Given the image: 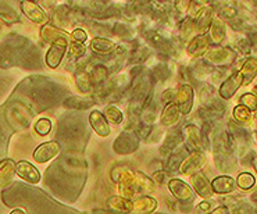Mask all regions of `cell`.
I'll use <instances>...</instances> for the list:
<instances>
[{
	"instance_id": "obj_37",
	"label": "cell",
	"mask_w": 257,
	"mask_h": 214,
	"mask_svg": "<svg viewBox=\"0 0 257 214\" xmlns=\"http://www.w3.org/2000/svg\"><path fill=\"white\" fill-rule=\"evenodd\" d=\"M238 48H239V50H240V52H242V53L247 54V53H249V50H250V48H251L250 42L240 41L239 45H238Z\"/></svg>"
},
{
	"instance_id": "obj_32",
	"label": "cell",
	"mask_w": 257,
	"mask_h": 214,
	"mask_svg": "<svg viewBox=\"0 0 257 214\" xmlns=\"http://www.w3.org/2000/svg\"><path fill=\"white\" fill-rule=\"evenodd\" d=\"M220 16L222 18H225V20H231L236 16V10L231 6H224L221 7V10H220Z\"/></svg>"
},
{
	"instance_id": "obj_27",
	"label": "cell",
	"mask_w": 257,
	"mask_h": 214,
	"mask_svg": "<svg viewBox=\"0 0 257 214\" xmlns=\"http://www.w3.org/2000/svg\"><path fill=\"white\" fill-rule=\"evenodd\" d=\"M240 104L246 106L250 112H257V96L254 93H245L240 96Z\"/></svg>"
},
{
	"instance_id": "obj_4",
	"label": "cell",
	"mask_w": 257,
	"mask_h": 214,
	"mask_svg": "<svg viewBox=\"0 0 257 214\" xmlns=\"http://www.w3.org/2000/svg\"><path fill=\"white\" fill-rule=\"evenodd\" d=\"M240 86H243V78H242V74L238 70L222 82L221 88H220V95H221L222 99H231Z\"/></svg>"
},
{
	"instance_id": "obj_40",
	"label": "cell",
	"mask_w": 257,
	"mask_h": 214,
	"mask_svg": "<svg viewBox=\"0 0 257 214\" xmlns=\"http://www.w3.org/2000/svg\"><path fill=\"white\" fill-rule=\"evenodd\" d=\"M21 213H23V214L25 213L24 210H21V208H17V210H13V211H12V214H21Z\"/></svg>"
},
{
	"instance_id": "obj_20",
	"label": "cell",
	"mask_w": 257,
	"mask_h": 214,
	"mask_svg": "<svg viewBox=\"0 0 257 214\" xmlns=\"http://www.w3.org/2000/svg\"><path fill=\"white\" fill-rule=\"evenodd\" d=\"M233 119L239 124H249L251 121V112L243 104H238L233 109Z\"/></svg>"
},
{
	"instance_id": "obj_16",
	"label": "cell",
	"mask_w": 257,
	"mask_h": 214,
	"mask_svg": "<svg viewBox=\"0 0 257 214\" xmlns=\"http://www.w3.org/2000/svg\"><path fill=\"white\" fill-rule=\"evenodd\" d=\"M239 72L242 74L243 78V85H249V83L257 77V59L256 57H250L245 61V64L240 67Z\"/></svg>"
},
{
	"instance_id": "obj_14",
	"label": "cell",
	"mask_w": 257,
	"mask_h": 214,
	"mask_svg": "<svg viewBox=\"0 0 257 214\" xmlns=\"http://www.w3.org/2000/svg\"><path fill=\"white\" fill-rule=\"evenodd\" d=\"M210 48V39L207 35H199L189 43L188 46V54L189 56H200L207 52Z\"/></svg>"
},
{
	"instance_id": "obj_31",
	"label": "cell",
	"mask_w": 257,
	"mask_h": 214,
	"mask_svg": "<svg viewBox=\"0 0 257 214\" xmlns=\"http://www.w3.org/2000/svg\"><path fill=\"white\" fill-rule=\"evenodd\" d=\"M70 53H71L72 57H81V56L85 53L84 43H82V42H77V43L71 45V48H70Z\"/></svg>"
},
{
	"instance_id": "obj_42",
	"label": "cell",
	"mask_w": 257,
	"mask_h": 214,
	"mask_svg": "<svg viewBox=\"0 0 257 214\" xmlns=\"http://www.w3.org/2000/svg\"><path fill=\"white\" fill-rule=\"evenodd\" d=\"M254 170H256V173H257V160L254 161Z\"/></svg>"
},
{
	"instance_id": "obj_24",
	"label": "cell",
	"mask_w": 257,
	"mask_h": 214,
	"mask_svg": "<svg viewBox=\"0 0 257 214\" xmlns=\"http://www.w3.org/2000/svg\"><path fill=\"white\" fill-rule=\"evenodd\" d=\"M104 117L111 124H120V123H122V120H124V116L120 112V109H117V107L114 106H108L104 110Z\"/></svg>"
},
{
	"instance_id": "obj_35",
	"label": "cell",
	"mask_w": 257,
	"mask_h": 214,
	"mask_svg": "<svg viewBox=\"0 0 257 214\" xmlns=\"http://www.w3.org/2000/svg\"><path fill=\"white\" fill-rule=\"evenodd\" d=\"M72 38L77 42H85L88 35H86V32L84 30H75L72 32Z\"/></svg>"
},
{
	"instance_id": "obj_8",
	"label": "cell",
	"mask_w": 257,
	"mask_h": 214,
	"mask_svg": "<svg viewBox=\"0 0 257 214\" xmlns=\"http://www.w3.org/2000/svg\"><path fill=\"white\" fill-rule=\"evenodd\" d=\"M175 97H177V104L180 107L181 113H189L192 106H193V89H192L191 85H184L175 93Z\"/></svg>"
},
{
	"instance_id": "obj_28",
	"label": "cell",
	"mask_w": 257,
	"mask_h": 214,
	"mask_svg": "<svg viewBox=\"0 0 257 214\" xmlns=\"http://www.w3.org/2000/svg\"><path fill=\"white\" fill-rule=\"evenodd\" d=\"M64 104L72 107V109H86V107L93 106V100L92 99H77V97H71V100L66 101Z\"/></svg>"
},
{
	"instance_id": "obj_5",
	"label": "cell",
	"mask_w": 257,
	"mask_h": 214,
	"mask_svg": "<svg viewBox=\"0 0 257 214\" xmlns=\"http://www.w3.org/2000/svg\"><path fill=\"white\" fill-rule=\"evenodd\" d=\"M21 10L24 12L27 17L36 24H42L48 21V16L41 7L36 5V2L32 0H21Z\"/></svg>"
},
{
	"instance_id": "obj_22",
	"label": "cell",
	"mask_w": 257,
	"mask_h": 214,
	"mask_svg": "<svg viewBox=\"0 0 257 214\" xmlns=\"http://www.w3.org/2000/svg\"><path fill=\"white\" fill-rule=\"evenodd\" d=\"M155 207H157V203L153 199H150V197H141V199H138L137 202L132 204V210L141 211V213L152 211Z\"/></svg>"
},
{
	"instance_id": "obj_18",
	"label": "cell",
	"mask_w": 257,
	"mask_h": 214,
	"mask_svg": "<svg viewBox=\"0 0 257 214\" xmlns=\"http://www.w3.org/2000/svg\"><path fill=\"white\" fill-rule=\"evenodd\" d=\"M180 107L177 103H168L162 114V123L164 125H173L180 120Z\"/></svg>"
},
{
	"instance_id": "obj_43",
	"label": "cell",
	"mask_w": 257,
	"mask_h": 214,
	"mask_svg": "<svg viewBox=\"0 0 257 214\" xmlns=\"http://www.w3.org/2000/svg\"><path fill=\"white\" fill-rule=\"evenodd\" d=\"M32 2H39V0H32Z\"/></svg>"
},
{
	"instance_id": "obj_25",
	"label": "cell",
	"mask_w": 257,
	"mask_h": 214,
	"mask_svg": "<svg viewBox=\"0 0 257 214\" xmlns=\"http://www.w3.org/2000/svg\"><path fill=\"white\" fill-rule=\"evenodd\" d=\"M211 0H191L189 5V13L193 18H197L204 12L206 6L209 5Z\"/></svg>"
},
{
	"instance_id": "obj_6",
	"label": "cell",
	"mask_w": 257,
	"mask_h": 214,
	"mask_svg": "<svg viewBox=\"0 0 257 214\" xmlns=\"http://www.w3.org/2000/svg\"><path fill=\"white\" fill-rule=\"evenodd\" d=\"M206 163V157L202 152H193L188 159H186L182 164H181V173L185 175H192V174L197 173Z\"/></svg>"
},
{
	"instance_id": "obj_15",
	"label": "cell",
	"mask_w": 257,
	"mask_h": 214,
	"mask_svg": "<svg viewBox=\"0 0 257 214\" xmlns=\"http://www.w3.org/2000/svg\"><path fill=\"white\" fill-rule=\"evenodd\" d=\"M16 164L13 160H5L0 163V188H5L14 178Z\"/></svg>"
},
{
	"instance_id": "obj_38",
	"label": "cell",
	"mask_w": 257,
	"mask_h": 214,
	"mask_svg": "<svg viewBox=\"0 0 257 214\" xmlns=\"http://www.w3.org/2000/svg\"><path fill=\"white\" fill-rule=\"evenodd\" d=\"M249 41H250L251 46H254V49L257 50V32H251L249 35Z\"/></svg>"
},
{
	"instance_id": "obj_33",
	"label": "cell",
	"mask_w": 257,
	"mask_h": 214,
	"mask_svg": "<svg viewBox=\"0 0 257 214\" xmlns=\"http://www.w3.org/2000/svg\"><path fill=\"white\" fill-rule=\"evenodd\" d=\"M110 206L113 208H118V210H125L124 208V204H131V203L125 200V199H122V197H114L113 200H110L108 203Z\"/></svg>"
},
{
	"instance_id": "obj_1",
	"label": "cell",
	"mask_w": 257,
	"mask_h": 214,
	"mask_svg": "<svg viewBox=\"0 0 257 214\" xmlns=\"http://www.w3.org/2000/svg\"><path fill=\"white\" fill-rule=\"evenodd\" d=\"M204 57L209 63L214 64V66H229L235 60V53L231 49L215 46V48L207 49Z\"/></svg>"
},
{
	"instance_id": "obj_34",
	"label": "cell",
	"mask_w": 257,
	"mask_h": 214,
	"mask_svg": "<svg viewBox=\"0 0 257 214\" xmlns=\"http://www.w3.org/2000/svg\"><path fill=\"white\" fill-rule=\"evenodd\" d=\"M191 0H175V7L180 13H185L189 9Z\"/></svg>"
},
{
	"instance_id": "obj_11",
	"label": "cell",
	"mask_w": 257,
	"mask_h": 214,
	"mask_svg": "<svg viewBox=\"0 0 257 214\" xmlns=\"http://www.w3.org/2000/svg\"><path fill=\"white\" fill-rule=\"evenodd\" d=\"M211 188L214 193H220V195H225V193H231L236 188V182L232 177L229 175H220L217 178L213 179L211 182Z\"/></svg>"
},
{
	"instance_id": "obj_21",
	"label": "cell",
	"mask_w": 257,
	"mask_h": 214,
	"mask_svg": "<svg viewBox=\"0 0 257 214\" xmlns=\"http://www.w3.org/2000/svg\"><path fill=\"white\" fill-rule=\"evenodd\" d=\"M114 45L113 42L108 41V39H102V38H96L92 42V49L97 52V53H102V54H107L111 53V50H113Z\"/></svg>"
},
{
	"instance_id": "obj_2",
	"label": "cell",
	"mask_w": 257,
	"mask_h": 214,
	"mask_svg": "<svg viewBox=\"0 0 257 214\" xmlns=\"http://www.w3.org/2000/svg\"><path fill=\"white\" fill-rule=\"evenodd\" d=\"M18 5H21V0H0V18L7 24L20 21Z\"/></svg>"
},
{
	"instance_id": "obj_41",
	"label": "cell",
	"mask_w": 257,
	"mask_h": 214,
	"mask_svg": "<svg viewBox=\"0 0 257 214\" xmlns=\"http://www.w3.org/2000/svg\"><path fill=\"white\" fill-rule=\"evenodd\" d=\"M253 93L257 96V86H254V89H253Z\"/></svg>"
},
{
	"instance_id": "obj_10",
	"label": "cell",
	"mask_w": 257,
	"mask_h": 214,
	"mask_svg": "<svg viewBox=\"0 0 257 214\" xmlns=\"http://www.w3.org/2000/svg\"><path fill=\"white\" fill-rule=\"evenodd\" d=\"M192 186L195 188L197 193L202 197H211L213 196V188H211V184L209 182V179L206 178V175H203L202 173H195L192 174L191 178Z\"/></svg>"
},
{
	"instance_id": "obj_39",
	"label": "cell",
	"mask_w": 257,
	"mask_h": 214,
	"mask_svg": "<svg viewBox=\"0 0 257 214\" xmlns=\"http://www.w3.org/2000/svg\"><path fill=\"white\" fill-rule=\"evenodd\" d=\"M211 213H228V208L227 207H224V206H220V207H217V210H213Z\"/></svg>"
},
{
	"instance_id": "obj_23",
	"label": "cell",
	"mask_w": 257,
	"mask_h": 214,
	"mask_svg": "<svg viewBox=\"0 0 257 214\" xmlns=\"http://www.w3.org/2000/svg\"><path fill=\"white\" fill-rule=\"evenodd\" d=\"M235 182H236V185L239 186L240 189L249 190L254 186V184H256V178H254V175H251L250 173H242L238 175V178H236Z\"/></svg>"
},
{
	"instance_id": "obj_7",
	"label": "cell",
	"mask_w": 257,
	"mask_h": 214,
	"mask_svg": "<svg viewBox=\"0 0 257 214\" xmlns=\"http://www.w3.org/2000/svg\"><path fill=\"white\" fill-rule=\"evenodd\" d=\"M59 152H60V145L57 142L43 143V145H41L35 150L34 159L38 163H46V161H49L50 159H53V157L59 155Z\"/></svg>"
},
{
	"instance_id": "obj_26",
	"label": "cell",
	"mask_w": 257,
	"mask_h": 214,
	"mask_svg": "<svg viewBox=\"0 0 257 214\" xmlns=\"http://www.w3.org/2000/svg\"><path fill=\"white\" fill-rule=\"evenodd\" d=\"M200 20H199V23H197V30L200 31V32H206V31L209 30L210 24H211V9H206L200 16Z\"/></svg>"
},
{
	"instance_id": "obj_36",
	"label": "cell",
	"mask_w": 257,
	"mask_h": 214,
	"mask_svg": "<svg viewBox=\"0 0 257 214\" xmlns=\"http://www.w3.org/2000/svg\"><path fill=\"white\" fill-rule=\"evenodd\" d=\"M197 211H200V213H210L211 211V208H213V204L210 202H202L197 204Z\"/></svg>"
},
{
	"instance_id": "obj_19",
	"label": "cell",
	"mask_w": 257,
	"mask_h": 214,
	"mask_svg": "<svg viewBox=\"0 0 257 214\" xmlns=\"http://www.w3.org/2000/svg\"><path fill=\"white\" fill-rule=\"evenodd\" d=\"M186 141H188V146L191 149H199L202 146V143H200V132L197 130L196 127H193V125H189V127H186Z\"/></svg>"
},
{
	"instance_id": "obj_29",
	"label": "cell",
	"mask_w": 257,
	"mask_h": 214,
	"mask_svg": "<svg viewBox=\"0 0 257 214\" xmlns=\"http://www.w3.org/2000/svg\"><path fill=\"white\" fill-rule=\"evenodd\" d=\"M52 130V123L50 120L48 119H41L36 121L35 124V131L39 134V135H48L49 132Z\"/></svg>"
},
{
	"instance_id": "obj_17",
	"label": "cell",
	"mask_w": 257,
	"mask_h": 214,
	"mask_svg": "<svg viewBox=\"0 0 257 214\" xmlns=\"http://www.w3.org/2000/svg\"><path fill=\"white\" fill-rule=\"evenodd\" d=\"M210 38L215 45H220L224 38H225V25L222 23L221 18H214L211 20V24H210Z\"/></svg>"
},
{
	"instance_id": "obj_9",
	"label": "cell",
	"mask_w": 257,
	"mask_h": 214,
	"mask_svg": "<svg viewBox=\"0 0 257 214\" xmlns=\"http://www.w3.org/2000/svg\"><path fill=\"white\" fill-rule=\"evenodd\" d=\"M16 173L25 181H28L31 184H38L41 181V174L28 161H18L16 164Z\"/></svg>"
},
{
	"instance_id": "obj_30",
	"label": "cell",
	"mask_w": 257,
	"mask_h": 214,
	"mask_svg": "<svg viewBox=\"0 0 257 214\" xmlns=\"http://www.w3.org/2000/svg\"><path fill=\"white\" fill-rule=\"evenodd\" d=\"M193 31H195L193 20H192V18H186V21L182 24V32H181V34H182V38H184V39H188Z\"/></svg>"
},
{
	"instance_id": "obj_3",
	"label": "cell",
	"mask_w": 257,
	"mask_h": 214,
	"mask_svg": "<svg viewBox=\"0 0 257 214\" xmlns=\"http://www.w3.org/2000/svg\"><path fill=\"white\" fill-rule=\"evenodd\" d=\"M67 46H68V42L67 39H57L53 42L52 48L49 49L48 54H46V63L49 67L56 68L61 63V60L64 57V54L67 52Z\"/></svg>"
},
{
	"instance_id": "obj_13",
	"label": "cell",
	"mask_w": 257,
	"mask_h": 214,
	"mask_svg": "<svg viewBox=\"0 0 257 214\" xmlns=\"http://www.w3.org/2000/svg\"><path fill=\"white\" fill-rule=\"evenodd\" d=\"M89 123L92 125V128L96 131V134H99L100 137H107L110 134V127L107 124V120L100 112H97V110L92 112L89 116Z\"/></svg>"
},
{
	"instance_id": "obj_12",
	"label": "cell",
	"mask_w": 257,
	"mask_h": 214,
	"mask_svg": "<svg viewBox=\"0 0 257 214\" xmlns=\"http://www.w3.org/2000/svg\"><path fill=\"white\" fill-rule=\"evenodd\" d=\"M170 190L173 192V195L177 199H180L182 202H191L193 199V192H192L191 186H188L185 182H182L180 179H173L170 181Z\"/></svg>"
}]
</instances>
